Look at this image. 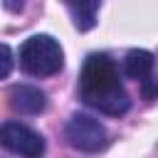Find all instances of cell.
<instances>
[{
    "instance_id": "1",
    "label": "cell",
    "mask_w": 158,
    "mask_h": 158,
    "mask_svg": "<svg viewBox=\"0 0 158 158\" xmlns=\"http://www.w3.org/2000/svg\"><path fill=\"white\" fill-rule=\"evenodd\" d=\"M79 96L86 106L106 116H123L131 106L118 77V67L104 52H94L84 59L79 74Z\"/></svg>"
},
{
    "instance_id": "2",
    "label": "cell",
    "mask_w": 158,
    "mask_h": 158,
    "mask_svg": "<svg viewBox=\"0 0 158 158\" xmlns=\"http://www.w3.org/2000/svg\"><path fill=\"white\" fill-rule=\"evenodd\" d=\"M20 67L30 77H52L64 67L62 44L52 35H32L20 47Z\"/></svg>"
},
{
    "instance_id": "3",
    "label": "cell",
    "mask_w": 158,
    "mask_h": 158,
    "mask_svg": "<svg viewBox=\"0 0 158 158\" xmlns=\"http://www.w3.org/2000/svg\"><path fill=\"white\" fill-rule=\"evenodd\" d=\"M64 136H67L69 146H74L77 151H84V153H96L109 143V133H106L104 123L89 114H74L64 126Z\"/></svg>"
},
{
    "instance_id": "4",
    "label": "cell",
    "mask_w": 158,
    "mask_h": 158,
    "mask_svg": "<svg viewBox=\"0 0 158 158\" xmlns=\"http://www.w3.org/2000/svg\"><path fill=\"white\" fill-rule=\"evenodd\" d=\"M0 146L22 158H42L44 153V138L20 121L0 123Z\"/></svg>"
},
{
    "instance_id": "5",
    "label": "cell",
    "mask_w": 158,
    "mask_h": 158,
    "mask_svg": "<svg viewBox=\"0 0 158 158\" xmlns=\"http://www.w3.org/2000/svg\"><path fill=\"white\" fill-rule=\"evenodd\" d=\"M10 109L22 116H37L47 109V96L35 84H17L10 89Z\"/></svg>"
},
{
    "instance_id": "6",
    "label": "cell",
    "mask_w": 158,
    "mask_h": 158,
    "mask_svg": "<svg viewBox=\"0 0 158 158\" xmlns=\"http://www.w3.org/2000/svg\"><path fill=\"white\" fill-rule=\"evenodd\" d=\"M153 64L156 62H153L151 52H146V49H131L126 54V59H123V74L128 79L141 81V86H143V84L153 81Z\"/></svg>"
},
{
    "instance_id": "7",
    "label": "cell",
    "mask_w": 158,
    "mask_h": 158,
    "mask_svg": "<svg viewBox=\"0 0 158 158\" xmlns=\"http://www.w3.org/2000/svg\"><path fill=\"white\" fill-rule=\"evenodd\" d=\"M62 2L69 10V15L74 20V27L79 32H89L96 25V12H99L101 0H62Z\"/></svg>"
},
{
    "instance_id": "8",
    "label": "cell",
    "mask_w": 158,
    "mask_h": 158,
    "mask_svg": "<svg viewBox=\"0 0 158 158\" xmlns=\"http://www.w3.org/2000/svg\"><path fill=\"white\" fill-rule=\"evenodd\" d=\"M15 67V57H12V49L7 44H0V79H7L10 72Z\"/></svg>"
},
{
    "instance_id": "9",
    "label": "cell",
    "mask_w": 158,
    "mask_h": 158,
    "mask_svg": "<svg viewBox=\"0 0 158 158\" xmlns=\"http://www.w3.org/2000/svg\"><path fill=\"white\" fill-rule=\"evenodd\" d=\"M22 5H25L22 0H5V7H7L10 12H20V10H22Z\"/></svg>"
}]
</instances>
